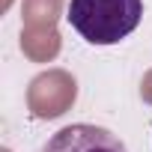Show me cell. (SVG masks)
Listing matches in <instances>:
<instances>
[{
  "label": "cell",
  "instance_id": "cell-1",
  "mask_svg": "<svg viewBox=\"0 0 152 152\" xmlns=\"http://www.w3.org/2000/svg\"><path fill=\"white\" fill-rule=\"evenodd\" d=\"M143 18V0H69L66 21L90 45H119Z\"/></svg>",
  "mask_w": 152,
  "mask_h": 152
},
{
  "label": "cell",
  "instance_id": "cell-2",
  "mask_svg": "<svg viewBox=\"0 0 152 152\" xmlns=\"http://www.w3.org/2000/svg\"><path fill=\"white\" fill-rule=\"evenodd\" d=\"M39 152H128V149L113 131H107L102 125L75 122V125H66L57 134H51L39 146Z\"/></svg>",
  "mask_w": 152,
  "mask_h": 152
}]
</instances>
